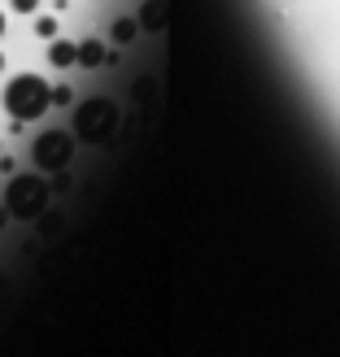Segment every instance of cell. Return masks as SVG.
Listing matches in <instances>:
<instances>
[{"mask_svg":"<svg viewBox=\"0 0 340 357\" xmlns=\"http://www.w3.org/2000/svg\"><path fill=\"white\" fill-rule=\"evenodd\" d=\"M31 157H35V166H40V170L57 174V170L70 166V157H75V139H70L66 131H44L40 139H35Z\"/></svg>","mask_w":340,"mask_h":357,"instance_id":"277c9868","label":"cell"},{"mask_svg":"<svg viewBox=\"0 0 340 357\" xmlns=\"http://www.w3.org/2000/svg\"><path fill=\"white\" fill-rule=\"evenodd\" d=\"M9 222V209H0V227H5Z\"/></svg>","mask_w":340,"mask_h":357,"instance_id":"7c38bea8","label":"cell"},{"mask_svg":"<svg viewBox=\"0 0 340 357\" xmlns=\"http://www.w3.org/2000/svg\"><path fill=\"white\" fill-rule=\"evenodd\" d=\"M48 61L61 66V70H66V66H79V44H61V40H57V44L48 48Z\"/></svg>","mask_w":340,"mask_h":357,"instance_id":"5b68a950","label":"cell"},{"mask_svg":"<svg viewBox=\"0 0 340 357\" xmlns=\"http://www.w3.org/2000/svg\"><path fill=\"white\" fill-rule=\"evenodd\" d=\"M70 100V87H52V105H66Z\"/></svg>","mask_w":340,"mask_h":357,"instance_id":"30bf717a","label":"cell"},{"mask_svg":"<svg viewBox=\"0 0 340 357\" xmlns=\"http://www.w3.org/2000/svg\"><path fill=\"white\" fill-rule=\"evenodd\" d=\"M114 122H118V109L110 100H87L83 109H79V118H75V131H79V139H87V144H101V139H110L114 135Z\"/></svg>","mask_w":340,"mask_h":357,"instance_id":"3957f363","label":"cell"},{"mask_svg":"<svg viewBox=\"0 0 340 357\" xmlns=\"http://www.w3.org/2000/svg\"><path fill=\"white\" fill-rule=\"evenodd\" d=\"M35 31H40L44 40H52V35H57V22H52V17H40V22H35Z\"/></svg>","mask_w":340,"mask_h":357,"instance_id":"9c48e42d","label":"cell"},{"mask_svg":"<svg viewBox=\"0 0 340 357\" xmlns=\"http://www.w3.org/2000/svg\"><path fill=\"white\" fill-rule=\"evenodd\" d=\"M0 35H5V13H0Z\"/></svg>","mask_w":340,"mask_h":357,"instance_id":"4fadbf2b","label":"cell"},{"mask_svg":"<svg viewBox=\"0 0 340 357\" xmlns=\"http://www.w3.org/2000/svg\"><path fill=\"white\" fill-rule=\"evenodd\" d=\"M5 209H9V218H40V213L48 209V183L44 178H31V174H17L9 192H5Z\"/></svg>","mask_w":340,"mask_h":357,"instance_id":"7a4b0ae2","label":"cell"},{"mask_svg":"<svg viewBox=\"0 0 340 357\" xmlns=\"http://www.w3.org/2000/svg\"><path fill=\"white\" fill-rule=\"evenodd\" d=\"M135 26H140L135 17H122V22H114V40H118V44H127L131 35H135Z\"/></svg>","mask_w":340,"mask_h":357,"instance_id":"ba28073f","label":"cell"},{"mask_svg":"<svg viewBox=\"0 0 340 357\" xmlns=\"http://www.w3.org/2000/svg\"><path fill=\"white\" fill-rule=\"evenodd\" d=\"M35 5H40V0H13V9H17V13H31Z\"/></svg>","mask_w":340,"mask_h":357,"instance_id":"8fae6325","label":"cell"},{"mask_svg":"<svg viewBox=\"0 0 340 357\" xmlns=\"http://www.w3.org/2000/svg\"><path fill=\"white\" fill-rule=\"evenodd\" d=\"M0 70H5V57H0Z\"/></svg>","mask_w":340,"mask_h":357,"instance_id":"5bb4252c","label":"cell"},{"mask_svg":"<svg viewBox=\"0 0 340 357\" xmlns=\"http://www.w3.org/2000/svg\"><path fill=\"white\" fill-rule=\"evenodd\" d=\"M140 26H149V31H162V0H153V5L140 13Z\"/></svg>","mask_w":340,"mask_h":357,"instance_id":"52a82bcc","label":"cell"},{"mask_svg":"<svg viewBox=\"0 0 340 357\" xmlns=\"http://www.w3.org/2000/svg\"><path fill=\"white\" fill-rule=\"evenodd\" d=\"M105 61V48H101V40H87V44H79V66H101Z\"/></svg>","mask_w":340,"mask_h":357,"instance_id":"8992f818","label":"cell"},{"mask_svg":"<svg viewBox=\"0 0 340 357\" xmlns=\"http://www.w3.org/2000/svg\"><path fill=\"white\" fill-rule=\"evenodd\" d=\"M52 105V87L40 79V75H17L9 87H5V109L13 122H35L44 118Z\"/></svg>","mask_w":340,"mask_h":357,"instance_id":"6da1fadb","label":"cell"}]
</instances>
